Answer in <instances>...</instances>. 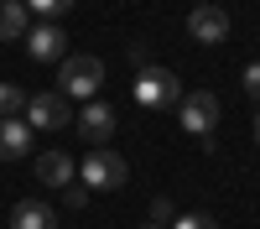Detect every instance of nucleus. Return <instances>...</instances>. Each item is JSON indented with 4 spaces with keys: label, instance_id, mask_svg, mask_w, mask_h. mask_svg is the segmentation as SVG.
Listing matches in <instances>:
<instances>
[{
    "label": "nucleus",
    "instance_id": "nucleus-1",
    "mask_svg": "<svg viewBox=\"0 0 260 229\" xmlns=\"http://www.w3.org/2000/svg\"><path fill=\"white\" fill-rule=\"evenodd\" d=\"M104 83V62L89 57V52H68L57 62V94L62 99H94Z\"/></svg>",
    "mask_w": 260,
    "mask_h": 229
},
{
    "label": "nucleus",
    "instance_id": "nucleus-2",
    "mask_svg": "<svg viewBox=\"0 0 260 229\" xmlns=\"http://www.w3.org/2000/svg\"><path fill=\"white\" fill-rule=\"evenodd\" d=\"M125 177H130V167L110 146H89V156L78 161V182L83 187H125Z\"/></svg>",
    "mask_w": 260,
    "mask_h": 229
},
{
    "label": "nucleus",
    "instance_id": "nucleus-3",
    "mask_svg": "<svg viewBox=\"0 0 260 229\" xmlns=\"http://www.w3.org/2000/svg\"><path fill=\"white\" fill-rule=\"evenodd\" d=\"M136 99L146 104V110H172V104L182 99V83H177V73H167V68H141Z\"/></svg>",
    "mask_w": 260,
    "mask_h": 229
},
{
    "label": "nucleus",
    "instance_id": "nucleus-4",
    "mask_svg": "<svg viewBox=\"0 0 260 229\" xmlns=\"http://www.w3.org/2000/svg\"><path fill=\"white\" fill-rule=\"evenodd\" d=\"M31 125V130H62V125L73 120V104L62 99V94H31L26 99V115H21Z\"/></svg>",
    "mask_w": 260,
    "mask_h": 229
},
{
    "label": "nucleus",
    "instance_id": "nucleus-5",
    "mask_svg": "<svg viewBox=\"0 0 260 229\" xmlns=\"http://www.w3.org/2000/svg\"><path fill=\"white\" fill-rule=\"evenodd\" d=\"M26 52L37 62H62L68 57V31H62V21H37V26H26Z\"/></svg>",
    "mask_w": 260,
    "mask_h": 229
},
{
    "label": "nucleus",
    "instance_id": "nucleus-6",
    "mask_svg": "<svg viewBox=\"0 0 260 229\" xmlns=\"http://www.w3.org/2000/svg\"><path fill=\"white\" fill-rule=\"evenodd\" d=\"M177 115H182V130H192V136H208L213 125H219V99H213L208 89H198V94H182V99H177Z\"/></svg>",
    "mask_w": 260,
    "mask_h": 229
},
{
    "label": "nucleus",
    "instance_id": "nucleus-7",
    "mask_svg": "<svg viewBox=\"0 0 260 229\" xmlns=\"http://www.w3.org/2000/svg\"><path fill=\"white\" fill-rule=\"evenodd\" d=\"M78 136L94 141V146L115 141V110H110V104H99V99H89V104L78 110Z\"/></svg>",
    "mask_w": 260,
    "mask_h": 229
},
{
    "label": "nucleus",
    "instance_id": "nucleus-8",
    "mask_svg": "<svg viewBox=\"0 0 260 229\" xmlns=\"http://www.w3.org/2000/svg\"><path fill=\"white\" fill-rule=\"evenodd\" d=\"M187 31H192V42H208V47H219V42L229 37V16L219 11V6H198L187 16Z\"/></svg>",
    "mask_w": 260,
    "mask_h": 229
},
{
    "label": "nucleus",
    "instance_id": "nucleus-9",
    "mask_svg": "<svg viewBox=\"0 0 260 229\" xmlns=\"http://www.w3.org/2000/svg\"><path fill=\"white\" fill-rule=\"evenodd\" d=\"M31 151V125L26 120H0V161H21Z\"/></svg>",
    "mask_w": 260,
    "mask_h": 229
},
{
    "label": "nucleus",
    "instance_id": "nucleus-10",
    "mask_svg": "<svg viewBox=\"0 0 260 229\" xmlns=\"http://www.w3.org/2000/svg\"><path fill=\"white\" fill-rule=\"evenodd\" d=\"M37 182L68 187V182H73V156H68V151H42V156H37Z\"/></svg>",
    "mask_w": 260,
    "mask_h": 229
},
{
    "label": "nucleus",
    "instance_id": "nucleus-11",
    "mask_svg": "<svg viewBox=\"0 0 260 229\" xmlns=\"http://www.w3.org/2000/svg\"><path fill=\"white\" fill-rule=\"evenodd\" d=\"M11 229H57V224H52V208H47V203L21 198V203L11 208Z\"/></svg>",
    "mask_w": 260,
    "mask_h": 229
},
{
    "label": "nucleus",
    "instance_id": "nucleus-12",
    "mask_svg": "<svg viewBox=\"0 0 260 229\" xmlns=\"http://www.w3.org/2000/svg\"><path fill=\"white\" fill-rule=\"evenodd\" d=\"M21 37H26V6L0 0V42H21Z\"/></svg>",
    "mask_w": 260,
    "mask_h": 229
},
{
    "label": "nucleus",
    "instance_id": "nucleus-13",
    "mask_svg": "<svg viewBox=\"0 0 260 229\" xmlns=\"http://www.w3.org/2000/svg\"><path fill=\"white\" fill-rule=\"evenodd\" d=\"M26 89H21V83H0V120H21L26 115Z\"/></svg>",
    "mask_w": 260,
    "mask_h": 229
},
{
    "label": "nucleus",
    "instance_id": "nucleus-14",
    "mask_svg": "<svg viewBox=\"0 0 260 229\" xmlns=\"http://www.w3.org/2000/svg\"><path fill=\"white\" fill-rule=\"evenodd\" d=\"M26 11H37V16H47V21H57V16H68L73 11V0H21Z\"/></svg>",
    "mask_w": 260,
    "mask_h": 229
},
{
    "label": "nucleus",
    "instance_id": "nucleus-15",
    "mask_svg": "<svg viewBox=\"0 0 260 229\" xmlns=\"http://www.w3.org/2000/svg\"><path fill=\"white\" fill-rule=\"evenodd\" d=\"M172 219H177L172 198H151V224H156V229H172Z\"/></svg>",
    "mask_w": 260,
    "mask_h": 229
},
{
    "label": "nucleus",
    "instance_id": "nucleus-16",
    "mask_svg": "<svg viewBox=\"0 0 260 229\" xmlns=\"http://www.w3.org/2000/svg\"><path fill=\"white\" fill-rule=\"evenodd\" d=\"M172 229H219L208 214H182V219H172Z\"/></svg>",
    "mask_w": 260,
    "mask_h": 229
},
{
    "label": "nucleus",
    "instance_id": "nucleus-17",
    "mask_svg": "<svg viewBox=\"0 0 260 229\" xmlns=\"http://www.w3.org/2000/svg\"><path fill=\"white\" fill-rule=\"evenodd\" d=\"M62 198H68V208H83V203H89V187H83V182H68V187H62Z\"/></svg>",
    "mask_w": 260,
    "mask_h": 229
},
{
    "label": "nucleus",
    "instance_id": "nucleus-18",
    "mask_svg": "<svg viewBox=\"0 0 260 229\" xmlns=\"http://www.w3.org/2000/svg\"><path fill=\"white\" fill-rule=\"evenodd\" d=\"M245 94L260 99V62H250V68H245Z\"/></svg>",
    "mask_w": 260,
    "mask_h": 229
},
{
    "label": "nucleus",
    "instance_id": "nucleus-19",
    "mask_svg": "<svg viewBox=\"0 0 260 229\" xmlns=\"http://www.w3.org/2000/svg\"><path fill=\"white\" fill-rule=\"evenodd\" d=\"M255 141H260V120H255Z\"/></svg>",
    "mask_w": 260,
    "mask_h": 229
},
{
    "label": "nucleus",
    "instance_id": "nucleus-20",
    "mask_svg": "<svg viewBox=\"0 0 260 229\" xmlns=\"http://www.w3.org/2000/svg\"><path fill=\"white\" fill-rule=\"evenodd\" d=\"M141 229H156V224H141Z\"/></svg>",
    "mask_w": 260,
    "mask_h": 229
}]
</instances>
